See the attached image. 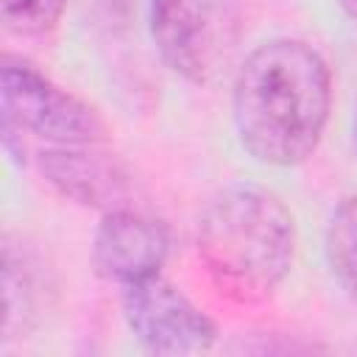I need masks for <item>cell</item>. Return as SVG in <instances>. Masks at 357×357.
<instances>
[{
  "label": "cell",
  "mask_w": 357,
  "mask_h": 357,
  "mask_svg": "<svg viewBox=\"0 0 357 357\" xmlns=\"http://www.w3.org/2000/svg\"><path fill=\"white\" fill-rule=\"evenodd\" d=\"M332 78L318 50L298 39H271L237 70L231 112L243 148L276 167L312 156L329 120Z\"/></svg>",
  "instance_id": "6da1fadb"
},
{
  "label": "cell",
  "mask_w": 357,
  "mask_h": 357,
  "mask_svg": "<svg viewBox=\"0 0 357 357\" xmlns=\"http://www.w3.org/2000/svg\"><path fill=\"white\" fill-rule=\"evenodd\" d=\"M293 251V215L262 187H223L198 218V254L220 293L234 301L268 298L287 276Z\"/></svg>",
  "instance_id": "7a4b0ae2"
},
{
  "label": "cell",
  "mask_w": 357,
  "mask_h": 357,
  "mask_svg": "<svg viewBox=\"0 0 357 357\" xmlns=\"http://www.w3.org/2000/svg\"><path fill=\"white\" fill-rule=\"evenodd\" d=\"M151 39L162 61L192 84L215 81L231 61L240 28V0H151Z\"/></svg>",
  "instance_id": "3957f363"
},
{
  "label": "cell",
  "mask_w": 357,
  "mask_h": 357,
  "mask_svg": "<svg viewBox=\"0 0 357 357\" xmlns=\"http://www.w3.org/2000/svg\"><path fill=\"white\" fill-rule=\"evenodd\" d=\"M0 109L3 128L31 131L56 145L106 139V123L89 103L70 95L31 61L11 53H6L0 64Z\"/></svg>",
  "instance_id": "277c9868"
},
{
  "label": "cell",
  "mask_w": 357,
  "mask_h": 357,
  "mask_svg": "<svg viewBox=\"0 0 357 357\" xmlns=\"http://www.w3.org/2000/svg\"><path fill=\"white\" fill-rule=\"evenodd\" d=\"M123 318L151 354H201L215 343V324L162 273L123 284Z\"/></svg>",
  "instance_id": "5b68a950"
},
{
  "label": "cell",
  "mask_w": 357,
  "mask_h": 357,
  "mask_svg": "<svg viewBox=\"0 0 357 357\" xmlns=\"http://www.w3.org/2000/svg\"><path fill=\"white\" fill-rule=\"evenodd\" d=\"M167 245L165 223L131 206H120L106 212L95 231V268L103 279L128 284L159 273Z\"/></svg>",
  "instance_id": "8992f818"
},
{
  "label": "cell",
  "mask_w": 357,
  "mask_h": 357,
  "mask_svg": "<svg viewBox=\"0 0 357 357\" xmlns=\"http://www.w3.org/2000/svg\"><path fill=\"white\" fill-rule=\"evenodd\" d=\"M95 145L98 142L47 148L39 153V165L47 181L64 198L112 212L126 206L128 173L120 165V159H114L106 151H98Z\"/></svg>",
  "instance_id": "52a82bcc"
},
{
  "label": "cell",
  "mask_w": 357,
  "mask_h": 357,
  "mask_svg": "<svg viewBox=\"0 0 357 357\" xmlns=\"http://www.w3.org/2000/svg\"><path fill=\"white\" fill-rule=\"evenodd\" d=\"M326 257L332 273L357 290V195L337 204L326 229Z\"/></svg>",
  "instance_id": "ba28073f"
},
{
  "label": "cell",
  "mask_w": 357,
  "mask_h": 357,
  "mask_svg": "<svg viewBox=\"0 0 357 357\" xmlns=\"http://www.w3.org/2000/svg\"><path fill=\"white\" fill-rule=\"evenodd\" d=\"M33 282L28 271H17L11 251L3 254V335L11 337L17 329L28 326V318L33 315Z\"/></svg>",
  "instance_id": "9c48e42d"
},
{
  "label": "cell",
  "mask_w": 357,
  "mask_h": 357,
  "mask_svg": "<svg viewBox=\"0 0 357 357\" xmlns=\"http://www.w3.org/2000/svg\"><path fill=\"white\" fill-rule=\"evenodd\" d=\"M67 0H0L3 25L20 36H42L56 28Z\"/></svg>",
  "instance_id": "30bf717a"
},
{
  "label": "cell",
  "mask_w": 357,
  "mask_h": 357,
  "mask_svg": "<svg viewBox=\"0 0 357 357\" xmlns=\"http://www.w3.org/2000/svg\"><path fill=\"white\" fill-rule=\"evenodd\" d=\"M337 3H340V8H343L349 17L357 20V0H337Z\"/></svg>",
  "instance_id": "8fae6325"
}]
</instances>
